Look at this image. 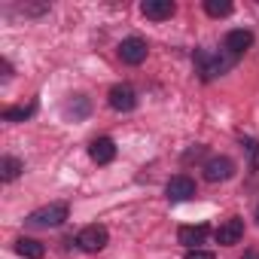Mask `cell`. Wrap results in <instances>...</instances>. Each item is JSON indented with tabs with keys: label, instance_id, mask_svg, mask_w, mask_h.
I'll return each mask as SVG.
<instances>
[{
	"label": "cell",
	"instance_id": "cell-1",
	"mask_svg": "<svg viewBox=\"0 0 259 259\" xmlns=\"http://www.w3.org/2000/svg\"><path fill=\"white\" fill-rule=\"evenodd\" d=\"M64 220H67V204H61V201L46 204V207H37V210L28 217L31 226H43V229H49V226H61Z\"/></svg>",
	"mask_w": 259,
	"mask_h": 259
},
{
	"label": "cell",
	"instance_id": "cell-2",
	"mask_svg": "<svg viewBox=\"0 0 259 259\" xmlns=\"http://www.w3.org/2000/svg\"><path fill=\"white\" fill-rule=\"evenodd\" d=\"M107 229L104 226H85L79 235H76V244H79V250H85V253H98V250H104L107 247Z\"/></svg>",
	"mask_w": 259,
	"mask_h": 259
},
{
	"label": "cell",
	"instance_id": "cell-3",
	"mask_svg": "<svg viewBox=\"0 0 259 259\" xmlns=\"http://www.w3.org/2000/svg\"><path fill=\"white\" fill-rule=\"evenodd\" d=\"M147 40H141V37H128V40H122L119 43V58L125 61V64H141V61H147Z\"/></svg>",
	"mask_w": 259,
	"mask_h": 259
},
{
	"label": "cell",
	"instance_id": "cell-4",
	"mask_svg": "<svg viewBox=\"0 0 259 259\" xmlns=\"http://www.w3.org/2000/svg\"><path fill=\"white\" fill-rule=\"evenodd\" d=\"M107 98H110V107L119 110V113H128V110L138 107V95H135L132 85H113Z\"/></svg>",
	"mask_w": 259,
	"mask_h": 259
},
{
	"label": "cell",
	"instance_id": "cell-5",
	"mask_svg": "<svg viewBox=\"0 0 259 259\" xmlns=\"http://www.w3.org/2000/svg\"><path fill=\"white\" fill-rule=\"evenodd\" d=\"M232 174H235V162L226 159V156H213V159L204 165V177H207L210 183H223V180H229Z\"/></svg>",
	"mask_w": 259,
	"mask_h": 259
},
{
	"label": "cell",
	"instance_id": "cell-6",
	"mask_svg": "<svg viewBox=\"0 0 259 259\" xmlns=\"http://www.w3.org/2000/svg\"><path fill=\"white\" fill-rule=\"evenodd\" d=\"M165 195H168L171 201H189V198L195 195V183H192L186 174H177V177H171V180H168Z\"/></svg>",
	"mask_w": 259,
	"mask_h": 259
},
{
	"label": "cell",
	"instance_id": "cell-7",
	"mask_svg": "<svg viewBox=\"0 0 259 259\" xmlns=\"http://www.w3.org/2000/svg\"><path fill=\"white\" fill-rule=\"evenodd\" d=\"M141 13L147 19H153V22H165V19L174 16V4H171V0H144Z\"/></svg>",
	"mask_w": 259,
	"mask_h": 259
},
{
	"label": "cell",
	"instance_id": "cell-8",
	"mask_svg": "<svg viewBox=\"0 0 259 259\" xmlns=\"http://www.w3.org/2000/svg\"><path fill=\"white\" fill-rule=\"evenodd\" d=\"M89 156H92V162H98V165H110V162L116 159V144H113L110 138H98V141H92Z\"/></svg>",
	"mask_w": 259,
	"mask_h": 259
},
{
	"label": "cell",
	"instance_id": "cell-9",
	"mask_svg": "<svg viewBox=\"0 0 259 259\" xmlns=\"http://www.w3.org/2000/svg\"><path fill=\"white\" fill-rule=\"evenodd\" d=\"M244 238V223L238 220V217H232V220H226L220 229H217V244H238Z\"/></svg>",
	"mask_w": 259,
	"mask_h": 259
},
{
	"label": "cell",
	"instance_id": "cell-10",
	"mask_svg": "<svg viewBox=\"0 0 259 259\" xmlns=\"http://www.w3.org/2000/svg\"><path fill=\"white\" fill-rule=\"evenodd\" d=\"M250 46H253V34H250V31L238 28V31H229V34H226V49H229L232 58L241 55V52H247Z\"/></svg>",
	"mask_w": 259,
	"mask_h": 259
},
{
	"label": "cell",
	"instance_id": "cell-11",
	"mask_svg": "<svg viewBox=\"0 0 259 259\" xmlns=\"http://www.w3.org/2000/svg\"><path fill=\"white\" fill-rule=\"evenodd\" d=\"M177 238H180V244H186L189 250H198V244L207 238V226H183V229L177 232Z\"/></svg>",
	"mask_w": 259,
	"mask_h": 259
},
{
	"label": "cell",
	"instance_id": "cell-12",
	"mask_svg": "<svg viewBox=\"0 0 259 259\" xmlns=\"http://www.w3.org/2000/svg\"><path fill=\"white\" fill-rule=\"evenodd\" d=\"M16 253L19 256H25V259H43V244L40 241H34V238H19L16 241Z\"/></svg>",
	"mask_w": 259,
	"mask_h": 259
},
{
	"label": "cell",
	"instance_id": "cell-13",
	"mask_svg": "<svg viewBox=\"0 0 259 259\" xmlns=\"http://www.w3.org/2000/svg\"><path fill=\"white\" fill-rule=\"evenodd\" d=\"M204 13L213 16V19H223V16L232 13V4L229 0H204Z\"/></svg>",
	"mask_w": 259,
	"mask_h": 259
},
{
	"label": "cell",
	"instance_id": "cell-14",
	"mask_svg": "<svg viewBox=\"0 0 259 259\" xmlns=\"http://www.w3.org/2000/svg\"><path fill=\"white\" fill-rule=\"evenodd\" d=\"M0 171H4V180L10 183V180H16V177L22 174V162L13 159V156H4V162H0Z\"/></svg>",
	"mask_w": 259,
	"mask_h": 259
},
{
	"label": "cell",
	"instance_id": "cell-15",
	"mask_svg": "<svg viewBox=\"0 0 259 259\" xmlns=\"http://www.w3.org/2000/svg\"><path fill=\"white\" fill-rule=\"evenodd\" d=\"M37 110V104H22V107H7L4 110V119L7 122H16V119H28L31 113Z\"/></svg>",
	"mask_w": 259,
	"mask_h": 259
},
{
	"label": "cell",
	"instance_id": "cell-16",
	"mask_svg": "<svg viewBox=\"0 0 259 259\" xmlns=\"http://www.w3.org/2000/svg\"><path fill=\"white\" fill-rule=\"evenodd\" d=\"M244 150L250 153V168H259V141L244 138Z\"/></svg>",
	"mask_w": 259,
	"mask_h": 259
},
{
	"label": "cell",
	"instance_id": "cell-17",
	"mask_svg": "<svg viewBox=\"0 0 259 259\" xmlns=\"http://www.w3.org/2000/svg\"><path fill=\"white\" fill-rule=\"evenodd\" d=\"M183 259H217V256H213L210 250H189Z\"/></svg>",
	"mask_w": 259,
	"mask_h": 259
},
{
	"label": "cell",
	"instance_id": "cell-18",
	"mask_svg": "<svg viewBox=\"0 0 259 259\" xmlns=\"http://www.w3.org/2000/svg\"><path fill=\"white\" fill-rule=\"evenodd\" d=\"M241 259H256V253H247V256H241Z\"/></svg>",
	"mask_w": 259,
	"mask_h": 259
},
{
	"label": "cell",
	"instance_id": "cell-19",
	"mask_svg": "<svg viewBox=\"0 0 259 259\" xmlns=\"http://www.w3.org/2000/svg\"><path fill=\"white\" fill-rule=\"evenodd\" d=\"M256 217H259V207H256Z\"/></svg>",
	"mask_w": 259,
	"mask_h": 259
}]
</instances>
